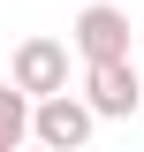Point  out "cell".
<instances>
[{"label": "cell", "mask_w": 144, "mask_h": 152, "mask_svg": "<svg viewBox=\"0 0 144 152\" xmlns=\"http://www.w3.org/2000/svg\"><path fill=\"white\" fill-rule=\"evenodd\" d=\"M91 122H99V107L76 99V91H46V99L31 107V137L53 145V152H76V145L91 137Z\"/></svg>", "instance_id": "cell-2"}, {"label": "cell", "mask_w": 144, "mask_h": 152, "mask_svg": "<svg viewBox=\"0 0 144 152\" xmlns=\"http://www.w3.org/2000/svg\"><path fill=\"white\" fill-rule=\"evenodd\" d=\"M84 99L99 107V122H129V114L144 107V69H129V53L84 61Z\"/></svg>", "instance_id": "cell-1"}, {"label": "cell", "mask_w": 144, "mask_h": 152, "mask_svg": "<svg viewBox=\"0 0 144 152\" xmlns=\"http://www.w3.org/2000/svg\"><path fill=\"white\" fill-rule=\"evenodd\" d=\"M31 107H38V99L8 76V84H0V152H15L23 137H31Z\"/></svg>", "instance_id": "cell-5"}, {"label": "cell", "mask_w": 144, "mask_h": 152, "mask_svg": "<svg viewBox=\"0 0 144 152\" xmlns=\"http://www.w3.org/2000/svg\"><path fill=\"white\" fill-rule=\"evenodd\" d=\"M68 46H76L84 61H114V53H129V15L114 8V0H91L84 15H76Z\"/></svg>", "instance_id": "cell-3"}, {"label": "cell", "mask_w": 144, "mask_h": 152, "mask_svg": "<svg viewBox=\"0 0 144 152\" xmlns=\"http://www.w3.org/2000/svg\"><path fill=\"white\" fill-rule=\"evenodd\" d=\"M15 84L31 99L68 91V46H61V38H23V46H15Z\"/></svg>", "instance_id": "cell-4"}]
</instances>
